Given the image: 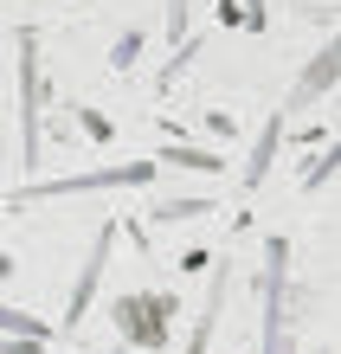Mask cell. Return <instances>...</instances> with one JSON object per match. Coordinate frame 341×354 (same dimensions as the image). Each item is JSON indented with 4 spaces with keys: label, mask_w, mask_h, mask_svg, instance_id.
<instances>
[{
    "label": "cell",
    "mask_w": 341,
    "mask_h": 354,
    "mask_svg": "<svg viewBox=\"0 0 341 354\" xmlns=\"http://www.w3.org/2000/svg\"><path fill=\"white\" fill-rule=\"evenodd\" d=\"M155 174V161H129V168H103V174H71V180H39V187H26V200H58V194H84V187H129V180H148Z\"/></svg>",
    "instance_id": "6da1fadb"
},
{
    "label": "cell",
    "mask_w": 341,
    "mask_h": 354,
    "mask_svg": "<svg viewBox=\"0 0 341 354\" xmlns=\"http://www.w3.org/2000/svg\"><path fill=\"white\" fill-rule=\"evenodd\" d=\"M110 225H103V232H97V245H91V264H84V277H77V290H71V322L84 316V303H91V290H97V277H103V258H110Z\"/></svg>",
    "instance_id": "7a4b0ae2"
},
{
    "label": "cell",
    "mask_w": 341,
    "mask_h": 354,
    "mask_svg": "<svg viewBox=\"0 0 341 354\" xmlns=\"http://www.w3.org/2000/svg\"><path fill=\"white\" fill-rule=\"evenodd\" d=\"M0 328H19L26 342H46V335H52V328H46V322H33L26 309H0Z\"/></svg>",
    "instance_id": "3957f363"
}]
</instances>
